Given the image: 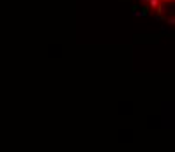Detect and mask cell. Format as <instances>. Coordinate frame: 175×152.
I'll return each mask as SVG.
<instances>
[{
    "label": "cell",
    "instance_id": "cell-1",
    "mask_svg": "<svg viewBox=\"0 0 175 152\" xmlns=\"http://www.w3.org/2000/svg\"><path fill=\"white\" fill-rule=\"evenodd\" d=\"M156 9H157L159 13H166V11H168V9H166V4H165V2H163V4H159V5H157Z\"/></svg>",
    "mask_w": 175,
    "mask_h": 152
},
{
    "label": "cell",
    "instance_id": "cell-2",
    "mask_svg": "<svg viewBox=\"0 0 175 152\" xmlns=\"http://www.w3.org/2000/svg\"><path fill=\"white\" fill-rule=\"evenodd\" d=\"M165 2H172V0H165Z\"/></svg>",
    "mask_w": 175,
    "mask_h": 152
}]
</instances>
